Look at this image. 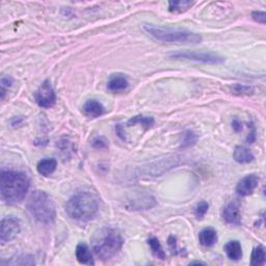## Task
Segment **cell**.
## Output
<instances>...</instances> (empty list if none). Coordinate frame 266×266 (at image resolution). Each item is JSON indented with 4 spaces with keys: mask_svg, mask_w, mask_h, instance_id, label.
Wrapping results in <instances>:
<instances>
[{
    "mask_svg": "<svg viewBox=\"0 0 266 266\" xmlns=\"http://www.w3.org/2000/svg\"><path fill=\"white\" fill-rule=\"evenodd\" d=\"M0 195L4 203L17 204L23 201L29 189L28 177L21 172L1 171Z\"/></svg>",
    "mask_w": 266,
    "mask_h": 266,
    "instance_id": "1",
    "label": "cell"
},
{
    "mask_svg": "<svg viewBox=\"0 0 266 266\" xmlns=\"http://www.w3.org/2000/svg\"><path fill=\"white\" fill-rule=\"evenodd\" d=\"M99 211V203L97 198L91 192H78L71 197L66 205V212L79 223L92 221Z\"/></svg>",
    "mask_w": 266,
    "mask_h": 266,
    "instance_id": "2",
    "label": "cell"
},
{
    "mask_svg": "<svg viewBox=\"0 0 266 266\" xmlns=\"http://www.w3.org/2000/svg\"><path fill=\"white\" fill-rule=\"evenodd\" d=\"M123 246V238L112 228H103L93 238V249L97 257L102 260L116 256Z\"/></svg>",
    "mask_w": 266,
    "mask_h": 266,
    "instance_id": "3",
    "label": "cell"
},
{
    "mask_svg": "<svg viewBox=\"0 0 266 266\" xmlns=\"http://www.w3.org/2000/svg\"><path fill=\"white\" fill-rule=\"evenodd\" d=\"M27 210L34 219L45 225L55 221L56 209L51 197L43 190H35L27 202Z\"/></svg>",
    "mask_w": 266,
    "mask_h": 266,
    "instance_id": "4",
    "label": "cell"
},
{
    "mask_svg": "<svg viewBox=\"0 0 266 266\" xmlns=\"http://www.w3.org/2000/svg\"><path fill=\"white\" fill-rule=\"evenodd\" d=\"M143 29L157 41L164 43H180V44H198L202 41L200 35L185 29L161 27L153 24H144Z\"/></svg>",
    "mask_w": 266,
    "mask_h": 266,
    "instance_id": "5",
    "label": "cell"
},
{
    "mask_svg": "<svg viewBox=\"0 0 266 266\" xmlns=\"http://www.w3.org/2000/svg\"><path fill=\"white\" fill-rule=\"evenodd\" d=\"M170 58L175 60L193 61L204 63H222L225 59L222 56L211 52H200V51H179L170 54Z\"/></svg>",
    "mask_w": 266,
    "mask_h": 266,
    "instance_id": "6",
    "label": "cell"
},
{
    "mask_svg": "<svg viewBox=\"0 0 266 266\" xmlns=\"http://www.w3.org/2000/svg\"><path fill=\"white\" fill-rule=\"evenodd\" d=\"M21 231L20 222L14 216H7L2 219L0 224V240L1 244L10 243L18 236Z\"/></svg>",
    "mask_w": 266,
    "mask_h": 266,
    "instance_id": "7",
    "label": "cell"
},
{
    "mask_svg": "<svg viewBox=\"0 0 266 266\" xmlns=\"http://www.w3.org/2000/svg\"><path fill=\"white\" fill-rule=\"evenodd\" d=\"M35 99L38 105L42 108H50L56 102V96L49 80L45 82L38 88L35 94Z\"/></svg>",
    "mask_w": 266,
    "mask_h": 266,
    "instance_id": "8",
    "label": "cell"
},
{
    "mask_svg": "<svg viewBox=\"0 0 266 266\" xmlns=\"http://www.w3.org/2000/svg\"><path fill=\"white\" fill-rule=\"evenodd\" d=\"M258 184H259V177L256 174H251L244 177V178L238 182L236 186L237 195L240 197H247L249 195H252L254 190L257 188Z\"/></svg>",
    "mask_w": 266,
    "mask_h": 266,
    "instance_id": "9",
    "label": "cell"
},
{
    "mask_svg": "<svg viewBox=\"0 0 266 266\" xmlns=\"http://www.w3.org/2000/svg\"><path fill=\"white\" fill-rule=\"evenodd\" d=\"M156 204L157 202L154 197L150 195H141L129 201L127 208L130 210H148L156 206Z\"/></svg>",
    "mask_w": 266,
    "mask_h": 266,
    "instance_id": "10",
    "label": "cell"
},
{
    "mask_svg": "<svg viewBox=\"0 0 266 266\" xmlns=\"http://www.w3.org/2000/svg\"><path fill=\"white\" fill-rule=\"evenodd\" d=\"M223 219L229 225H238L241 223V212L238 203L231 202L223 209Z\"/></svg>",
    "mask_w": 266,
    "mask_h": 266,
    "instance_id": "11",
    "label": "cell"
},
{
    "mask_svg": "<svg viewBox=\"0 0 266 266\" xmlns=\"http://www.w3.org/2000/svg\"><path fill=\"white\" fill-rule=\"evenodd\" d=\"M129 82L128 79L123 74H114L111 75L108 82H107V88L111 93H120L125 91L128 87Z\"/></svg>",
    "mask_w": 266,
    "mask_h": 266,
    "instance_id": "12",
    "label": "cell"
},
{
    "mask_svg": "<svg viewBox=\"0 0 266 266\" xmlns=\"http://www.w3.org/2000/svg\"><path fill=\"white\" fill-rule=\"evenodd\" d=\"M104 106L101 102L95 99L87 100L83 105V114L88 118H98L104 114Z\"/></svg>",
    "mask_w": 266,
    "mask_h": 266,
    "instance_id": "13",
    "label": "cell"
},
{
    "mask_svg": "<svg viewBox=\"0 0 266 266\" xmlns=\"http://www.w3.org/2000/svg\"><path fill=\"white\" fill-rule=\"evenodd\" d=\"M75 255L77 258V261L80 264H84V265H94L95 264L91 249L88 248V246L84 244H79L76 246Z\"/></svg>",
    "mask_w": 266,
    "mask_h": 266,
    "instance_id": "14",
    "label": "cell"
},
{
    "mask_svg": "<svg viewBox=\"0 0 266 266\" xmlns=\"http://www.w3.org/2000/svg\"><path fill=\"white\" fill-rule=\"evenodd\" d=\"M200 244L205 247H211L217 243V233L213 228H205L199 234Z\"/></svg>",
    "mask_w": 266,
    "mask_h": 266,
    "instance_id": "15",
    "label": "cell"
},
{
    "mask_svg": "<svg viewBox=\"0 0 266 266\" xmlns=\"http://www.w3.org/2000/svg\"><path fill=\"white\" fill-rule=\"evenodd\" d=\"M225 252L231 260L238 261L243 258V247L238 240H232L225 246Z\"/></svg>",
    "mask_w": 266,
    "mask_h": 266,
    "instance_id": "16",
    "label": "cell"
},
{
    "mask_svg": "<svg viewBox=\"0 0 266 266\" xmlns=\"http://www.w3.org/2000/svg\"><path fill=\"white\" fill-rule=\"evenodd\" d=\"M56 166H58V163H56V160L54 158H45L39 161L37 170L40 175L48 177L54 173V171L56 170Z\"/></svg>",
    "mask_w": 266,
    "mask_h": 266,
    "instance_id": "17",
    "label": "cell"
},
{
    "mask_svg": "<svg viewBox=\"0 0 266 266\" xmlns=\"http://www.w3.org/2000/svg\"><path fill=\"white\" fill-rule=\"evenodd\" d=\"M233 158L237 161L238 164H249L254 160V155L251 152V150L247 149L246 147L244 146H237L234 150V153H233Z\"/></svg>",
    "mask_w": 266,
    "mask_h": 266,
    "instance_id": "18",
    "label": "cell"
},
{
    "mask_svg": "<svg viewBox=\"0 0 266 266\" xmlns=\"http://www.w3.org/2000/svg\"><path fill=\"white\" fill-rule=\"evenodd\" d=\"M135 125H141L144 129H149L153 125H154V119L152 117H144V116H135L131 118L130 120L127 122V126L131 127Z\"/></svg>",
    "mask_w": 266,
    "mask_h": 266,
    "instance_id": "19",
    "label": "cell"
},
{
    "mask_svg": "<svg viewBox=\"0 0 266 266\" xmlns=\"http://www.w3.org/2000/svg\"><path fill=\"white\" fill-rule=\"evenodd\" d=\"M148 245L151 248L152 254L154 255L157 259L160 260H164L165 259V253L164 249L161 246V244L159 243V240L156 237H151L148 239Z\"/></svg>",
    "mask_w": 266,
    "mask_h": 266,
    "instance_id": "20",
    "label": "cell"
},
{
    "mask_svg": "<svg viewBox=\"0 0 266 266\" xmlns=\"http://www.w3.org/2000/svg\"><path fill=\"white\" fill-rule=\"evenodd\" d=\"M265 258H266V254H265V249L262 246H256L253 252H252V256H251V265L253 266H260V265H264L265 263Z\"/></svg>",
    "mask_w": 266,
    "mask_h": 266,
    "instance_id": "21",
    "label": "cell"
},
{
    "mask_svg": "<svg viewBox=\"0 0 266 266\" xmlns=\"http://www.w3.org/2000/svg\"><path fill=\"white\" fill-rule=\"evenodd\" d=\"M195 4L193 1H188V0H181V1H170L168 2V10L171 13H183Z\"/></svg>",
    "mask_w": 266,
    "mask_h": 266,
    "instance_id": "22",
    "label": "cell"
},
{
    "mask_svg": "<svg viewBox=\"0 0 266 266\" xmlns=\"http://www.w3.org/2000/svg\"><path fill=\"white\" fill-rule=\"evenodd\" d=\"M198 141V136L195 132L192 131H186L184 133L183 135V140L181 142V146L180 148H183V149H186V148H189L191 146H193Z\"/></svg>",
    "mask_w": 266,
    "mask_h": 266,
    "instance_id": "23",
    "label": "cell"
},
{
    "mask_svg": "<svg viewBox=\"0 0 266 266\" xmlns=\"http://www.w3.org/2000/svg\"><path fill=\"white\" fill-rule=\"evenodd\" d=\"M208 209H209V204L206 202V201H202V202H200L195 208V215L197 216V219L202 220L203 217L206 215Z\"/></svg>",
    "mask_w": 266,
    "mask_h": 266,
    "instance_id": "24",
    "label": "cell"
},
{
    "mask_svg": "<svg viewBox=\"0 0 266 266\" xmlns=\"http://www.w3.org/2000/svg\"><path fill=\"white\" fill-rule=\"evenodd\" d=\"M232 93L238 95V96H244V95H251L253 94V87L247 86V85H241V84H235L232 87Z\"/></svg>",
    "mask_w": 266,
    "mask_h": 266,
    "instance_id": "25",
    "label": "cell"
},
{
    "mask_svg": "<svg viewBox=\"0 0 266 266\" xmlns=\"http://www.w3.org/2000/svg\"><path fill=\"white\" fill-rule=\"evenodd\" d=\"M13 84V79L9 76H2L1 80H0V85H1V99L4 98L5 91L12 86Z\"/></svg>",
    "mask_w": 266,
    "mask_h": 266,
    "instance_id": "26",
    "label": "cell"
},
{
    "mask_svg": "<svg viewBox=\"0 0 266 266\" xmlns=\"http://www.w3.org/2000/svg\"><path fill=\"white\" fill-rule=\"evenodd\" d=\"M92 146L96 149H106L107 148V141L102 138V136H97L92 142Z\"/></svg>",
    "mask_w": 266,
    "mask_h": 266,
    "instance_id": "27",
    "label": "cell"
},
{
    "mask_svg": "<svg viewBox=\"0 0 266 266\" xmlns=\"http://www.w3.org/2000/svg\"><path fill=\"white\" fill-rule=\"evenodd\" d=\"M252 18L258 22V23H261V24H265V18H266V15L264 12H253L252 13Z\"/></svg>",
    "mask_w": 266,
    "mask_h": 266,
    "instance_id": "28",
    "label": "cell"
},
{
    "mask_svg": "<svg viewBox=\"0 0 266 266\" xmlns=\"http://www.w3.org/2000/svg\"><path fill=\"white\" fill-rule=\"evenodd\" d=\"M232 127H233V130H234L235 132H240L241 130H243V124L240 123V121L238 119H234L232 121Z\"/></svg>",
    "mask_w": 266,
    "mask_h": 266,
    "instance_id": "29",
    "label": "cell"
},
{
    "mask_svg": "<svg viewBox=\"0 0 266 266\" xmlns=\"http://www.w3.org/2000/svg\"><path fill=\"white\" fill-rule=\"evenodd\" d=\"M190 264H205L203 262H199V261H193V262H190Z\"/></svg>",
    "mask_w": 266,
    "mask_h": 266,
    "instance_id": "30",
    "label": "cell"
}]
</instances>
